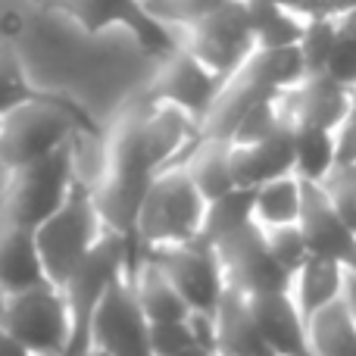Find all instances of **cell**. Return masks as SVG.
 I'll list each match as a JSON object with an SVG mask.
<instances>
[{
	"mask_svg": "<svg viewBox=\"0 0 356 356\" xmlns=\"http://www.w3.org/2000/svg\"><path fill=\"white\" fill-rule=\"evenodd\" d=\"M91 125L106 122L88 119L85 106L66 94H38L0 119V166L16 172L47 160Z\"/></svg>",
	"mask_w": 356,
	"mask_h": 356,
	"instance_id": "6da1fadb",
	"label": "cell"
},
{
	"mask_svg": "<svg viewBox=\"0 0 356 356\" xmlns=\"http://www.w3.org/2000/svg\"><path fill=\"white\" fill-rule=\"evenodd\" d=\"M138 3L147 13L150 22L160 25L166 35H172L178 41L181 31H188L191 25L207 19L209 13H216L228 0H138Z\"/></svg>",
	"mask_w": 356,
	"mask_h": 356,
	"instance_id": "484cf974",
	"label": "cell"
},
{
	"mask_svg": "<svg viewBox=\"0 0 356 356\" xmlns=\"http://www.w3.org/2000/svg\"><path fill=\"white\" fill-rule=\"evenodd\" d=\"M38 284L50 282L41 269L35 234L0 216V291L10 297L19 291L38 288Z\"/></svg>",
	"mask_w": 356,
	"mask_h": 356,
	"instance_id": "9a60e30c",
	"label": "cell"
},
{
	"mask_svg": "<svg viewBox=\"0 0 356 356\" xmlns=\"http://www.w3.org/2000/svg\"><path fill=\"white\" fill-rule=\"evenodd\" d=\"M347 272L350 269H344L341 263H332V259H322V257H309L307 263L291 275L288 294L294 297L303 319H309L313 313L332 307V303L344 300Z\"/></svg>",
	"mask_w": 356,
	"mask_h": 356,
	"instance_id": "ac0fdd59",
	"label": "cell"
},
{
	"mask_svg": "<svg viewBox=\"0 0 356 356\" xmlns=\"http://www.w3.org/2000/svg\"><path fill=\"white\" fill-rule=\"evenodd\" d=\"M257 334L269 356H309L307 350V319L297 309L288 291L247 297Z\"/></svg>",
	"mask_w": 356,
	"mask_h": 356,
	"instance_id": "4fadbf2b",
	"label": "cell"
},
{
	"mask_svg": "<svg viewBox=\"0 0 356 356\" xmlns=\"http://www.w3.org/2000/svg\"><path fill=\"white\" fill-rule=\"evenodd\" d=\"M69 144L60 150V154L47 156V160L31 163V166L10 172L6 197H3V207H0V216H3V219L35 232L47 216H54L56 209H60V203L66 200L69 191L75 188Z\"/></svg>",
	"mask_w": 356,
	"mask_h": 356,
	"instance_id": "8992f818",
	"label": "cell"
},
{
	"mask_svg": "<svg viewBox=\"0 0 356 356\" xmlns=\"http://www.w3.org/2000/svg\"><path fill=\"white\" fill-rule=\"evenodd\" d=\"M319 188L325 194V200L334 207V213L356 232V163L338 166Z\"/></svg>",
	"mask_w": 356,
	"mask_h": 356,
	"instance_id": "f1b7e54d",
	"label": "cell"
},
{
	"mask_svg": "<svg viewBox=\"0 0 356 356\" xmlns=\"http://www.w3.org/2000/svg\"><path fill=\"white\" fill-rule=\"evenodd\" d=\"M129 278L131 297H135L138 309L144 313V319L150 325H160V322H178L188 319L191 309L184 307V300L178 297L175 284L169 282V275L147 257V253H135L125 269Z\"/></svg>",
	"mask_w": 356,
	"mask_h": 356,
	"instance_id": "5bb4252c",
	"label": "cell"
},
{
	"mask_svg": "<svg viewBox=\"0 0 356 356\" xmlns=\"http://www.w3.org/2000/svg\"><path fill=\"white\" fill-rule=\"evenodd\" d=\"M0 169H3V166H0Z\"/></svg>",
	"mask_w": 356,
	"mask_h": 356,
	"instance_id": "74e56055",
	"label": "cell"
},
{
	"mask_svg": "<svg viewBox=\"0 0 356 356\" xmlns=\"http://www.w3.org/2000/svg\"><path fill=\"white\" fill-rule=\"evenodd\" d=\"M203 216H207V197L191 181L188 169L181 163L169 166L150 181L147 194L138 207L131 247L135 253H147L200 241Z\"/></svg>",
	"mask_w": 356,
	"mask_h": 356,
	"instance_id": "7a4b0ae2",
	"label": "cell"
},
{
	"mask_svg": "<svg viewBox=\"0 0 356 356\" xmlns=\"http://www.w3.org/2000/svg\"><path fill=\"white\" fill-rule=\"evenodd\" d=\"M222 85H225V81H222L219 75H213L203 63H197L188 50L175 44L169 54H163L160 60L150 66L147 81H144L141 91L147 94L150 100L172 104L178 110L188 113V116H194L197 122H203L207 113L213 110Z\"/></svg>",
	"mask_w": 356,
	"mask_h": 356,
	"instance_id": "ba28073f",
	"label": "cell"
},
{
	"mask_svg": "<svg viewBox=\"0 0 356 356\" xmlns=\"http://www.w3.org/2000/svg\"><path fill=\"white\" fill-rule=\"evenodd\" d=\"M147 257L169 275V282L175 284L178 297L191 309V316L213 319L222 294L228 291L219 257H216L213 247L203 244V241H191V244L147 250Z\"/></svg>",
	"mask_w": 356,
	"mask_h": 356,
	"instance_id": "52a82bcc",
	"label": "cell"
},
{
	"mask_svg": "<svg viewBox=\"0 0 356 356\" xmlns=\"http://www.w3.org/2000/svg\"><path fill=\"white\" fill-rule=\"evenodd\" d=\"M297 225L307 238L309 257H322L332 259V263H341L344 269H356V232L334 213V207L325 200L322 188L307 184L303 213Z\"/></svg>",
	"mask_w": 356,
	"mask_h": 356,
	"instance_id": "8fae6325",
	"label": "cell"
},
{
	"mask_svg": "<svg viewBox=\"0 0 356 356\" xmlns=\"http://www.w3.org/2000/svg\"><path fill=\"white\" fill-rule=\"evenodd\" d=\"M309 356H356V319L344 300L307 319Z\"/></svg>",
	"mask_w": 356,
	"mask_h": 356,
	"instance_id": "7402d4cb",
	"label": "cell"
},
{
	"mask_svg": "<svg viewBox=\"0 0 356 356\" xmlns=\"http://www.w3.org/2000/svg\"><path fill=\"white\" fill-rule=\"evenodd\" d=\"M209 325H213L216 356H269V350L263 347V341L257 334V325H253L250 303L238 291L228 288L222 294Z\"/></svg>",
	"mask_w": 356,
	"mask_h": 356,
	"instance_id": "2e32d148",
	"label": "cell"
},
{
	"mask_svg": "<svg viewBox=\"0 0 356 356\" xmlns=\"http://www.w3.org/2000/svg\"><path fill=\"white\" fill-rule=\"evenodd\" d=\"M209 247H213L216 257H219L222 275H225V284L232 291H238V294H244V297L288 291L291 278L284 275L275 259L269 257V247H266L263 228L259 225H247Z\"/></svg>",
	"mask_w": 356,
	"mask_h": 356,
	"instance_id": "30bf717a",
	"label": "cell"
},
{
	"mask_svg": "<svg viewBox=\"0 0 356 356\" xmlns=\"http://www.w3.org/2000/svg\"><path fill=\"white\" fill-rule=\"evenodd\" d=\"M38 94H47L38 88L35 75H31L29 63H25L22 50L13 41L0 38V119L10 116L16 106L29 104Z\"/></svg>",
	"mask_w": 356,
	"mask_h": 356,
	"instance_id": "d4e9b609",
	"label": "cell"
},
{
	"mask_svg": "<svg viewBox=\"0 0 356 356\" xmlns=\"http://www.w3.org/2000/svg\"><path fill=\"white\" fill-rule=\"evenodd\" d=\"M247 225H257L253 222V191L234 188L228 194L216 197L207 203V216H203V244H216V241L228 238V234L241 232Z\"/></svg>",
	"mask_w": 356,
	"mask_h": 356,
	"instance_id": "cb8c5ba5",
	"label": "cell"
},
{
	"mask_svg": "<svg viewBox=\"0 0 356 356\" xmlns=\"http://www.w3.org/2000/svg\"><path fill=\"white\" fill-rule=\"evenodd\" d=\"M325 79H332L334 85H341L344 91H356V35L341 29V38L334 44L332 56L325 66Z\"/></svg>",
	"mask_w": 356,
	"mask_h": 356,
	"instance_id": "f546056e",
	"label": "cell"
},
{
	"mask_svg": "<svg viewBox=\"0 0 356 356\" xmlns=\"http://www.w3.org/2000/svg\"><path fill=\"white\" fill-rule=\"evenodd\" d=\"M0 356H31V353L25 350V347L19 344L3 325H0Z\"/></svg>",
	"mask_w": 356,
	"mask_h": 356,
	"instance_id": "1f68e13d",
	"label": "cell"
},
{
	"mask_svg": "<svg viewBox=\"0 0 356 356\" xmlns=\"http://www.w3.org/2000/svg\"><path fill=\"white\" fill-rule=\"evenodd\" d=\"M341 38V25L334 16H309L303 25L300 44H297V54L303 60L307 75H322L328 66V56H332L334 44Z\"/></svg>",
	"mask_w": 356,
	"mask_h": 356,
	"instance_id": "4316f807",
	"label": "cell"
},
{
	"mask_svg": "<svg viewBox=\"0 0 356 356\" xmlns=\"http://www.w3.org/2000/svg\"><path fill=\"white\" fill-rule=\"evenodd\" d=\"M338 19V25L344 31H350V35H356V6H350V10H344L341 16H334Z\"/></svg>",
	"mask_w": 356,
	"mask_h": 356,
	"instance_id": "836d02e7",
	"label": "cell"
},
{
	"mask_svg": "<svg viewBox=\"0 0 356 356\" xmlns=\"http://www.w3.org/2000/svg\"><path fill=\"white\" fill-rule=\"evenodd\" d=\"M91 356H154L150 322L131 297L129 278H116L91 319Z\"/></svg>",
	"mask_w": 356,
	"mask_h": 356,
	"instance_id": "9c48e42d",
	"label": "cell"
},
{
	"mask_svg": "<svg viewBox=\"0 0 356 356\" xmlns=\"http://www.w3.org/2000/svg\"><path fill=\"white\" fill-rule=\"evenodd\" d=\"M178 47H184L197 63L228 81L247 56L253 54V29H250V13H247V0H228L207 19L191 25L188 31L178 35Z\"/></svg>",
	"mask_w": 356,
	"mask_h": 356,
	"instance_id": "5b68a950",
	"label": "cell"
},
{
	"mask_svg": "<svg viewBox=\"0 0 356 356\" xmlns=\"http://www.w3.org/2000/svg\"><path fill=\"white\" fill-rule=\"evenodd\" d=\"M282 106L294 131L313 129L338 135L347 106H350V91H344L325 75H307L294 91L282 94Z\"/></svg>",
	"mask_w": 356,
	"mask_h": 356,
	"instance_id": "7c38bea8",
	"label": "cell"
},
{
	"mask_svg": "<svg viewBox=\"0 0 356 356\" xmlns=\"http://www.w3.org/2000/svg\"><path fill=\"white\" fill-rule=\"evenodd\" d=\"M334 138H338V166L356 163V91H350V106Z\"/></svg>",
	"mask_w": 356,
	"mask_h": 356,
	"instance_id": "4dcf8cb0",
	"label": "cell"
},
{
	"mask_svg": "<svg viewBox=\"0 0 356 356\" xmlns=\"http://www.w3.org/2000/svg\"><path fill=\"white\" fill-rule=\"evenodd\" d=\"M0 325L31 356H66L72 344V319L63 288L38 284L3 300Z\"/></svg>",
	"mask_w": 356,
	"mask_h": 356,
	"instance_id": "277c9868",
	"label": "cell"
},
{
	"mask_svg": "<svg viewBox=\"0 0 356 356\" xmlns=\"http://www.w3.org/2000/svg\"><path fill=\"white\" fill-rule=\"evenodd\" d=\"M181 166L188 169L191 181L207 197V203L238 188L232 175V144L225 138L200 135V141L191 147V154L181 160Z\"/></svg>",
	"mask_w": 356,
	"mask_h": 356,
	"instance_id": "d6986e66",
	"label": "cell"
},
{
	"mask_svg": "<svg viewBox=\"0 0 356 356\" xmlns=\"http://www.w3.org/2000/svg\"><path fill=\"white\" fill-rule=\"evenodd\" d=\"M303 191H307V184L294 172L278 175L253 188V222L263 232L297 225L303 213Z\"/></svg>",
	"mask_w": 356,
	"mask_h": 356,
	"instance_id": "ffe728a7",
	"label": "cell"
},
{
	"mask_svg": "<svg viewBox=\"0 0 356 356\" xmlns=\"http://www.w3.org/2000/svg\"><path fill=\"white\" fill-rule=\"evenodd\" d=\"M344 303L350 307L353 319H356V269L347 272V284H344Z\"/></svg>",
	"mask_w": 356,
	"mask_h": 356,
	"instance_id": "d6a6232c",
	"label": "cell"
},
{
	"mask_svg": "<svg viewBox=\"0 0 356 356\" xmlns=\"http://www.w3.org/2000/svg\"><path fill=\"white\" fill-rule=\"evenodd\" d=\"M338 169V138L332 131H294V175L319 188Z\"/></svg>",
	"mask_w": 356,
	"mask_h": 356,
	"instance_id": "603a6c76",
	"label": "cell"
},
{
	"mask_svg": "<svg viewBox=\"0 0 356 356\" xmlns=\"http://www.w3.org/2000/svg\"><path fill=\"white\" fill-rule=\"evenodd\" d=\"M3 300H6V294H3V291H0V313H3Z\"/></svg>",
	"mask_w": 356,
	"mask_h": 356,
	"instance_id": "8d00e7d4",
	"label": "cell"
},
{
	"mask_svg": "<svg viewBox=\"0 0 356 356\" xmlns=\"http://www.w3.org/2000/svg\"><path fill=\"white\" fill-rule=\"evenodd\" d=\"M31 234H35V247L47 282L63 288L69 275L85 263L88 253L110 234V228L100 216L94 194L75 184L60 203V209L47 216Z\"/></svg>",
	"mask_w": 356,
	"mask_h": 356,
	"instance_id": "3957f363",
	"label": "cell"
},
{
	"mask_svg": "<svg viewBox=\"0 0 356 356\" xmlns=\"http://www.w3.org/2000/svg\"><path fill=\"white\" fill-rule=\"evenodd\" d=\"M288 172H294V129L278 131L253 147H232V175L238 188L253 191Z\"/></svg>",
	"mask_w": 356,
	"mask_h": 356,
	"instance_id": "e0dca14e",
	"label": "cell"
},
{
	"mask_svg": "<svg viewBox=\"0 0 356 356\" xmlns=\"http://www.w3.org/2000/svg\"><path fill=\"white\" fill-rule=\"evenodd\" d=\"M253 29V50H282L297 47L303 35L307 16L278 3V0H247Z\"/></svg>",
	"mask_w": 356,
	"mask_h": 356,
	"instance_id": "44dd1931",
	"label": "cell"
},
{
	"mask_svg": "<svg viewBox=\"0 0 356 356\" xmlns=\"http://www.w3.org/2000/svg\"><path fill=\"white\" fill-rule=\"evenodd\" d=\"M263 238H266V247H269V257L275 259L278 269L288 278L309 259V247H307V238H303L300 225L272 228V232H263Z\"/></svg>",
	"mask_w": 356,
	"mask_h": 356,
	"instance_id": "83f0119b",
	"label": "cell"
},
{
	"mask_svg": "<svg viewBox=\"0 0 356 356\" xmlns=\"http://www.w3.org/2000/svg\"><path fill=\"white\" fill-rule=\"evenodd\" d=\"M31 3H38V6H47V10H54L56 3H63V0H31Z\"/></svg>",
	"mask_w": 356,
	"mask_h": 356,
	"instance_id": "d590c367",
	"label": "cell"
},
{
	"mask_svg": "<svg viewBox=\"0 0 356 356\" xmlns=\"http://www.w3.org/2000/svg\"><path fill=\"white\" fill-rule=\"evenodd\" d=\"M181 356H216L209 347H197V350H188V353H181Z\"/></svg>",
	"mask_w": 356,
	"mask_h": 356,
	"instance_id": "e575fe53",
	"label": "cell"
}]
</instances>
